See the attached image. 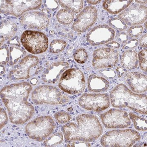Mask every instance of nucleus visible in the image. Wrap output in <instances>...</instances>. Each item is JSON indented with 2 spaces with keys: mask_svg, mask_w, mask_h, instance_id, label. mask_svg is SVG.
<instances>
[{
  "mask_svg": "<svg viewBox=\"0 0 147 147\" xmlns=\"http://www.w3.org/2000/svg\"><path fill=\"white\" fill-rule=\"evenodd\" d=\"M115 32L113 28L106 24L96 26L93 28L86 36L87 41L93 46L106 44L113 40Z\"/></svg>",
  "mask_w": 147,
  "mask_h": 147,
  "instance_id": "4468645a",
  "label": "nucleus"
},
{
  "mask_svg": "<svg viewBox=\"0 0 147 147\" xmlns=\"http://www.w3.org/2000/svg\"><path fill=\"white\" fill-rule=\"evenodd\" d=\"M138 131L132 129L113 130L107 131L101 137L100 144L107 147H131L140 140Z\"/></svg>",
  "mask_w": 147,
  "mask_h": 147,
  "instance_id": "20e7f679",
  "label": "nucleus"
},
{
  "mask_svg": "<svg viewBox=\"0 0 147 147\" xmlns=\"http://www.w3.org/2000/svg\"><path fill=\"white\" fill-rule=\"evenodd\" d=\"M62 131L67 141L90 142L98 139L103 129L97 117L84 114L76 117V123L71 122L64 125Z\"/></svg>",
  "mask_w": 147,
  "mask_h": 147,
  "instance_id": "f03ea898",
  "label": "nucleus"
},
{
  "mask_svg": "<svg viewBox=\"0 0 147 147\" xmlns=\"http://www.w3.org/2000/svg\"><path fill=\"white\" fill-rule=\"evenodd\" d=\"M79 105L90 111L100 112L110 106V99L108 94L84 93L79 98Z\"/></svg>",
  "mask_w": 147,
  "mask_h": 147,
  "instance_id": "f8f14e48",
  "label": "nucleus"
},
{
  "mask_svg": "<svg viewBox=\"0 0 147 147\" xmlns=\"http://www.w3.org/2000/svg\"><path fill=\"white\" fill-rule=\"evenodd\" d=\"M98 16V11L95 7H86L76 16L72 26V29L78 32H84L92 26Z\"/></svg>",
  "mask_w": 147,
  "mask_h": 147,
  "instance_id": "2eb2a0df",
  "label": "nucleus"
},
{
  "mask_svg": "<svg viewBox=\"0 0 147 147\" xmlns=\"http://www.w3.org/2000/svg\"><path fill=\"white\" fill-rule=\"evenodd\" d=\"M110 100L114 108L127 107L140 114L147 115L146 94L134 93L124 84H118L112 90Z\"/></svg>",
  "mask_w": 147,
  "mask_h": 147,
  "instance_id": "7ed1b4c3",
  "label": "nucleus"
},
{
  "mask_svg": "<svg viewBox=\"0 0 147 147\" xmlns=\"http://www.w3.org/2000/svg\"><path fill=\"white\" fill-rule=\"evenodd\" d=\"M147 49L141 50L138 54L139 64L140 68L143 71H147Z\"/></svg>",
  "mask_w": 147,
  "mask_h": 147,
  "instance_id": "2f4dec72",
  "label": "nucleus"
},
{
  "mask_svg": "<svg viewBox=\"0 0 147 147\" xmlns=\"http://www.w3.org/2000/svg\"><path fill=\"white\" fill-rule=\"evenodd\" d=\"M100 117L102 124L107 128H127L131 124L128 114L123 110L112 108L100 114Z\"/></svg>",
  "mask_w": 147,
  "mask_h": 147,
  "instance_id": "9b49d317",
  "label": "nucleus"
},
{
  "mask_svg": "<svg viewBox=\"0 0 147 147\" xmlns=\"http://www.w3.org/2000/svg\"><path fill=\"white\" fill-rule=\"evenodd\" d=\"M135 2L137 3H139L142 4H147V1H137L135 0Z\"/></svg>",
  "mask_w": 147,
  "mask_h": 147,
  "instance_id": "09e8293b",
  "label": "nucleus"
},
{
  "mask_svg": "<svg viewBox=\"0 0 147 147\" xmlns=\"http://www.w3.org/2000/svg\"><path fill=\"white\" fill-rule=\"evenodd\" d=\"M62 7L71 11L75 13H78L84 7V1H59Z\"/></svg>",
  "mask_w": 147,
  "mask_h": 147,
  "instance_id": "b1692460",
  "label": "nucleus"
},
{
  "mask_svg": "<svg viewBox=\"0 0 147 147\" xmlns=\"http://www.w3.org/2000/svg\"><path fill=\"white\" fill-rule=\"evenodd\" d=\"M5 68L3 66L1 65V75H2L5 73Z\"/></svg>",
  "mask_w": 147,
  "mask_h": 147,
  "instance_id": "de8ad7c7",
  "label": "nucleus"
},
{
  "mask_svg": "<svg viewBox=\"0 0 147 147\" xmlns=\"http://www.w3.org/2000/svg\"><path fill=\"white\" fill-rule=\"evenodd\" d=\"M56 126V123L52 117L42 116L27 124L26 132L27 135L33 140L42 142L52 134Z\"/></svg>",
  "mask_w": 147,
  "mask_h": 147,
  "instance_id": "423d86ee",
  "label": "nucleus"
},
{
  "mask_svg": "<svg viewBox=\"0 0 147 147\" xmlns=\"http://www.w3.org/2000/svg\"><path fill=\"white\" fill-rule=\"evenodd\" d=\"M38 58L29 55L23 58L19 63L9 73V77L12 80L26 79L30 76V69L39 62Z\"/></svg>",
  "mask_w": 147,
  "mask_h": 147,
  "instance_id": "f3484780",
  "label": "nucleus"
},
{
  "mask_svg": "<svg viewBox=\"0 0 147 147\" xmlns=\"http://www.w3.org/2000/svg\"><path fill=\"white\" fill-rule=\"evenodd\" d=\"M42 1H1V12L19 17L26 11L39 8Z\"/></svg>",
  "mask_w": 147,
  "mask_h": 147,
  "instance_id": "9d476101",
  "label": "nucleus"
},
{
  "mask_svg": "<svg viewBox=\"0 0 147 147\" xmlns=\"http://www.w3.org/2000/svg\"><path fill=\"white\" fill-rule=\"evenodd\" d=\"M90 143L87 142H82V141H74L70 142L67 144V147H90Z\"/></svg>",
  "mask_w": 147,
  "mask_h": 147,
  "instance_id": "58836bf2",
  "label": "nucleus"
},
{
  "mask_svg": "<svg viewBox=\"0 0 147 147\" xmlns=\"http://www.w3.org/2000/svg\"><path fill=\"white\" fill-rule=\"evenodd\" d=\"M117 39L121 43H125L129 39L128 35L124 32L120 33L117 37Z\"/></svg>",
  "mask_w": 147,
  "mask_h": 147,
  "instance_id": "a19ab883",
  "label": "nucleus"
},
{
  "mask_svg": "<svg viewBox=\"0 0 147 147\" xmlns=\"http://www.w3.org/2000/svg\"><path fill=\"white\" fill-rule=\"evenodd\" d=\"M0 44L1 47L5 40L12 37L17 31V26L15 23L10 20H2L0 25Z\"/></svg>",
  "mask_w": 147,
  "mask_h": 147,
  "instance_id": "aec40b11",
  "label": "nucleus"
},
{
  "mask_svg": "<svg viewBox=\"0 0 147 147\" xmlns=\"http://www.w3.org/2000/svg\"><path fill=\"white\" fill-rule=\"evenodd\" d=\"M98 72L100 75L110 80L114 79L117 75L116 71L113 69H101L98 71Z\"/></svg>",
  "mask_w": 147,
  "mask_h": 147,
  "instance_id": "c9c22d12",
  "label": "nucleus"
},
{
  "mask_svg": "<svg viewBox=\"0 0 147 147\" xmlns=\"http://www.w3.org/2000/svg\"><path fill=\"white\" fill-rule=\"evenodd\" d=\"M0 50V62L1 64L6 65L9 61V51L6 45L1 47Z\"/></svg>",
  "mask_w": 147,
  "mask_h": 147,
  "instance_id": "473e14b6",
  "label": "nucleus"
},
{
  "mask_svg": "<svg viewBox=\"0 0 147 147\" xmlns=\"http://www.w3.org/2000/svg\"><path fill=\"white\" fill-rule=\"evenodd\" d=\"M20 24L25 28L42 30L50 24L49 18L38 11H30L23 14L20 19Z\"/></svg>",
  "mask_w": 147,
  "mask_h": 147,
  "instance_id": "dca6fc26",
  "label": "nucleus"
},
{
  "mask_svg": "<svg viewBox=\"0 0 147 147\" xmlns=\"http://www.w3.org/2000/svg\"><path fill=\"white\" fill-rule=\"evenodd\" d=\"M73 56L75 60L80 64L85 63L88 58L87 51L84 48L77 49L74 54Z\"/></svg>",
  "mask_w": 147,
  "mask_h": 147,
  "instance_id": "c756f323",
  "label": "nucleus"
},
{
  "mask_svg": "<svg viewBox=\"0 0 147 147\" xmlns=\"http://www.w3.org/2000/svg\"><path fill=\"white\" fill-rule=\"evenodd\" d=\"M124 79L134 92L142 93L147 91L146 75L137 71H131L126 73Z\"/></svg>",
  "mask_w": 147,
  "mask_h": 147,
  "instance_id": "6ab92c4d",
  "label": "nucleus"
},
{
  "mask_svg": "<svg viewBox=\"0 0 147 147\" xmlns=\"http://www.w3.org/2000/svg\"><path fill=\"white\" fill-rule=\"evenodd\" d=\"M147 9L146 6L134 3L119 14V19L129 26L143 24L147 20Z\"/></svg>",
  "mask_w": 147,
  "mask_h": 147,
  "instance_id": "ddd939ff",
  "label": "nucleus"
},
{
  "mask_svg": "<svg viewBox=\"0 0 147 147\" xmlns=\"http://www.w3.org/2000/svg\"><path fill=\"white\" fill-rule=\"evenodd\" d=\"M147 36L146 34H145L140 38L139 40V44L141 47H147Z\"/></svg>",
  "mask_w": 147,
  "mask_h": 147,
  "instance_id": "c03bdc74",
  "label": "nucleus"
},
{
  "mask_svg": "<svg viewBox=\"0 0 147 147\" xmlns=\"http://www.w3.org/2000/svg\"><path fill=\"white\" fill-rule=\"evenodd\" d=\"M108 24L109 26L113 28L122 31L126 30L127 26L124 22L118 18H112L108 20Z\"/></svg>",
  "mask_w": 147,
  "mask_h": 147,
  "instance_id": "7c9ffc66",
  "label": "nucleus"
},
{
  "mask_svg": "<svg viewBox=\"0 0 147 147\" xmlns=\"http://www.w3.org/2000/svg\"><path fill=\"white\" fill-rule=\"evenodd\" d=\"M129 116L136 129L139 131L147 130L146 119L140 117L133 113H129Z\"/></svg>",
  "mask_w": 147,
  "mask_h": 147,
  "instance_id": "bb28decb",
  "label": "nucleus"
},
{
  "mask_svg": "<svg viewBox=\"0 0 147 147\" xmlns=\"http://www.w3.org/2000/svg\"><path fill=\"white\" fill-rule=\"evenodd\" d=\"M105 46H106L107 47H109V48H115L116 49H118L121 47L120 43L119 42H117L116 41H112L108 42L105 44Z\"/></svg>",
  "mask_w": 147,
  "mask_h": 147,
  "instance_id": "37998d69",
  "label": "nucleus"
},
{
  "mask_svg": "<svg viewBox=\"0 0 147 147\" xmlns=\"http://www.w3.org/2000/svg\"><path fill=\"white\" fill-rule=\"evenodd\" d=\"M55 117L59 123L63 124L70 120L71 116L65 112H59L55 115Z\"/></svg>",
  "mask_w": 147,
  "mask_h": 147,
  "instance_id": "f704fd0d",
  "label": "nucleus"
},
{
  "mask_svg": "<svg viewBox=\"0 0 147 147\" xmlns=\"http://www.w3.org/2000/svg\"><path fill=\"white\" fill-rule=\"evenodd\" d=\"M67 46V42L61 40H53L50 44V51L52 53H58L61 52Z\"/></svg>",
  "mask_w": 147,
  "mask_h": 147,
  "instance_id": "c85d7f7f",
  "label": "nucleus"
},
{
  "mask_svg": "<svg viewBox=\"0 0 147 147\" xmlns=\"http://www.w3.org/2000/svg\"><path fill=\"white\" fill-rule=\"evenodd\" d=\"M69 67V64L67 62L53 63L44 70L41 76L42 81L48 84H56L62 73Z\"/></svg>",
  "mask_w": 147,
  "mask_h": 147,
  "instance_id": "a211bd4d",
  "label": "nucleus"
},
{
  "mask_svg": "<svg viewBox=\"0 0 147 147\" xmlns=\"http://www.w3.org/2000/svg\"><path fill=\"white\" fill-rule=\"evenodd\" d=\"M44 4L46 7L53 11L56 10L59 7V4L57 1H45Z\"/></svg>",
  "mask_w": 147,
  "mask_h": 147,
  "instance_id": "e433bc0d",
  "label": "nucleus"
},
{
  "mask_svg": "<svg viewBox=\"0 0 147 147\" xmlns=\"http://www.w3.org/2000/svg\"><path fill=\"white\" fill-rule=\"evenodd\" d=\"M32 101L37 105H57L66 104L69 98L56 87L41 85L35 89L32 94Z\"/></svg>",
  "mask_w": 147,
  "mask_h": 147,
  "instance_id": "39448f33",
  "label": "nucleus"
},
{
  "mask_svg": "<svg viewBox=\"0 0 147 147\" xmlns=\"http://www.w3.org/2000/svg\"><path fill=\"white\" fill-rule=\"evenodd\" d=\"M138 54L133 50H126L122 53L121 57V64L127 70L137 68L138 65Z\"/></svg>",
  "mask_w": 147,
  "mask_h": 147,
  "instance_id": "5701e85b",
  "label": "nucleus"
},
{
  "mask_svg": "<svg viewBox=\"0 0 147 147\" xmlns=\"http://www.w3.org/2000/svg\"><path fill=\"white\" fill-rule=\"evenodd\" d=\"M116 71H117V75L119 78H121L128 71V70H127L123 68L122 67L120 66L118 67L116 69Z\"/></svg>",
  "mask_w": 147,
  "mask_h": 147,
  "instance_id": "79ce46f5",
  "label": "nucleus"
},
{
  "mask_svg": "<svg viewBox=\"0 0 147 147\" xmlns=\"http://www.w3.org/2000/svg\"><path fill=\"white\" fill-rule=\"evenodd\" d=\"M42 69V66L39 67H38V68L37 69V70H36V74H38V73H39L40 71H41Z\"/></svg>",
  "mask_w": 147,
  "mask_h": 147,
  "instance_id": "8fccbe9b",
  "label": "nucleus"
},
{
  "mask_svg": "<svg viewBox=\"0 0 147 147\" xmlns=\"http://www.w3.org/2000/svg\"><path fill=\"white\" fill-rule=\"evenodd\" d=\"M59 87L69 94H79L83 92L86 88L84 73L78 69H67L61 76Z\"/></svg>",
  "mask_w": 147,
  "mask_h": 147,
  "instance_id": "0eeeda50",
  "label": "nucleus"
},
{
  "mask_svg": "<svg viewBox=\"0 0 147 147\" xmlns=\"http://www.w3.org/2000/svg\"><path fill=\"white\" fill-rule=\"evenodd\" d=\"M144 31L142 26H132L129 28L127 32L131 38H137L141 35Z\"/></svg>",
  "mask_w": 147,
  "mask_h": 147,
  "instance_id": "72a5a7b5",
  "label": "nucleus"
},
{
  "mask_svg": "<svg viewBox=\"0 0 147 147\" xmlns=\"http://www.w3.org/2000/svg\"><path fill=\"white\" fill-rule=\"evenodd\" d=\"M56 18L59 23L66 25L71 24L74 18V13L70 11L62 9L58 11Z\"/></svg>",
  "mask_w": 147,
  "mask_h": 147,
  "instance_id": "393cba45",
  "label": "nucleus"
},
{
  "mask_svg": "<svg viewBox=\"0 0 147 147\" xmlns=\"http://www.w3.org/2000/svg\"><path fill=\"white\" fill-rule=\"evenodd\" d=\"M63 140V136L61 132H58L45 139L43 144L46 147H54L60 144Z\"/></svg>",
  "mask_w": 147,
  "mask_h": 147,
  "instance_id": "cd10ccee",
  "label": "nucleus"
},
{
  "mask_svg": "<svg viewBox=\"0 0 147 147\" xmlns=\"http://www.w3.org/2000/svg\"><path fill=\"white\" fill-rule=\"evenodd\" d=\"M110 84L104 77L91 74L88 80V87L90 91L99 92L105 91L109 88Z\"/></svg>",
  "mask_w": 147,
  "mask_h": 147,
  "instance_id": "412c9836",
  "label": "nucleus"
},
{
  "mask_svg": "<svg viewBox=\"0 0 147 147\" xmlns=\"http://www.w3.org/2000/svg\"><path fill=\"white\" fill-rule=\"evenodd\" d=\"M8 117L5 110L1 108V129L7 123Z\"/></svg>",
  "mask_w": 147,
  "mask_h": 147,
  "instance_id": "4c0bfd02",
  "label": "nucleus"
},
{
  "mask_svg": "<svg viewBox=\"0 0 147 147\" xmlns=\"http://www.w3.org/2000/svg\"><path fill=\"white\" fill-rule=\"evenodd\" d=\"M133 2L131 1H110L106 0L102 3V7L111 14H117L127 8Z\"/></svg>",
  "mask_w": 147,
  "mask_h": 147,
  "instance_id": "4be33fe9",
  "label": "nucleus"
},
{
  "mask_svg": "<svg viewBox=\"0 0 147 147\" xmlns=\"http://www.w3.org/2000/svg\"><path fill=\"white\" fill-rule=\"evenodd\" d=\"M118 50L109 47H101L93 52L92 65L95 69L112 68L118 62Z\"/></svg>",
  "mask_w": 147,
  "mask_h": 147,
  "instance_id": "1a4fd4ad",
  "label": "nucleus"
},
{
  "mask_svg": "<svg viewBox=\"0 0 147 147\" xmlns=\"http://www.w3.org/2000/svg\"><path fill=\"white\" fill-rule=\"evenodd\" d=\"M7 43L9 45H15L18 47H20L21 46V44L19 41L18 37L17 36L15 37L13 39L9 40Z\"/></svg>",
  "mask_w": 147,
  "mask_h": 147,
  "instance_id": "a18cd8bd",
  "label": "nucleus"
},
{
  "mask_svg": "<svg viewBox=\"0 0 147 147\" xmlns=\"http://www.w3.org/2000/svg\"><path fill=\"white\" fill-rule=\"evenodd\" d=\"M32 89L30 84L23 82L9 85L1 90V98L7 109L11 123L23 124L33 115L34 107L28 101Z\"/></svg>",
  "mask_w": 147,
  "mask_h": 147,
  "instance_id": "f257e3e1",
  "label": "nucleus"
},
{
  "mask_svg": "<svg viewBox=\"0 0 147 147\" xmlns=\"http://www.w3.org/2000/svg\"><path fill=\"white\" fill-rule=\"evenodd\" d=\"M87 1L91 4L96 5L100 3L101 1Z\"/></svg>",
  "mask_w": 147,
  "mask_h": 147,
  "instance_id": "49530a36",
  "label": "nucleus"
},
{
  "mask_svg": "<svg viewBox=\"0 0 147 147\" xmlns=\"http://www.w3.org/2000/svg\"><path fill=\"white\" fill-rule=\"evenodd\" d=\"M138 40L136 39L130 40L128 42H126L124 45L123 46L122 49H132L137 47L138 45Z\"/></svg>",
  "mask_w": 147,
  "mask_h": 147,
  "instance_id": "ea45409f",
  "label": "nucleus"
},
{
  "mask_svg": "<svg viewBox=\"0 0 147 147\" xmlns=\"http://www.w3.org/2000/svg\"><path fill=\"white\" fill-rule=\"evenodd\" d=\"M21 40L24 48L34 55L44 53L48 48V38L42 32L26 31L21 35Z\"/></svg>",
  "mask_w": 147,
  "mask_h": 147,
  "instance_id": "6e6552de",
  "label": "nucleus"
},
{
  "mask_svg": "<svg viewBox=\"0 0 147 147\" xmlns=\"http://www.w3.org/2000/svg\"><path fill=\"white\" fill-rule=\"evenodd\" d=\"M144 27H145V28L146 29H147V22H146V23H145Z\"/></svg>",
  "mask_w": 147,
  "mask_h": 147,
  "instance_id": "3c124183",
  "label": "nucleus"
},
{
  "mask_svg": "<svg viewBox=\"0 0 147 147\" xmlns=\"http://www.w3.org/2000/svg\"><path fill=\"white\" fill-rule=\"evenodd\" d=\"M10 65H13L17 63L20 59L24 57L27 54L26 52L23 49L15 46L10 47Z\"/></svg>",
  "mask_w": 147,
  "mask_h": 147,
  "instance_id": "a878e982",
  "label": "nucleus"
}]
</instances>
